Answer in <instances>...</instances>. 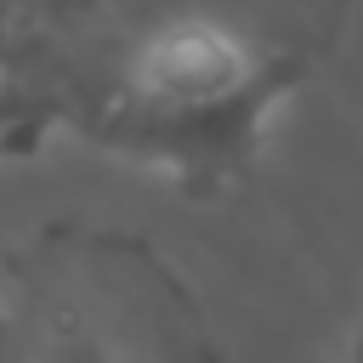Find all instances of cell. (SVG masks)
<instances>
[{
    "label": "cell",
    "instance_id": "6da1fadb",
    "mask_svg": "<svg viewBox=\"0 0 363 363\" xmlns=\"http://www.w3.org/2000/svg\"><path fill=\"white\" fill-rule=\"evenodd\" d=\"M318 51L261 34L238 17L187 11L147 28L68 119L85 142L164 170L187 193L238 187L255 170L261 130L312 74Z\"/></svg>",
    "mask_w": 363,
    "mask_h": 363
},
{
    "label": "cell",
    "instance_id": "7a4b0ae2",
    "mask_svg": "<svg viewBox=\"0 0 363 363\" xmlns=\"http://www.w3.org/2000/svg\"><path fill=\"white\" fill-rule=\"evenodd\" d=\"M187 11H216L278 34L250 11V0H0V79L28 91L57 113V125H68L147 28Z\"/></svg>",
    "mask_w": 363,
    "mask_h": 363
},
{
    "label": "cell",
    "instance_id": "3957f363",
    "mask_svg": "<svg viewBox=\"0 0 363 363\" xmlns=\"http://www.w3.org/2000/svg\"><path fill=\"white\" fill-rule=\"evenodd\" d=\"M0 363H130V357L119 352V340H108V329L91 312L57 301V306L11 312L6 318Z\"/></svg>",
    "mask_w": 363,
    "mask_h": 363
}]
</instances>
